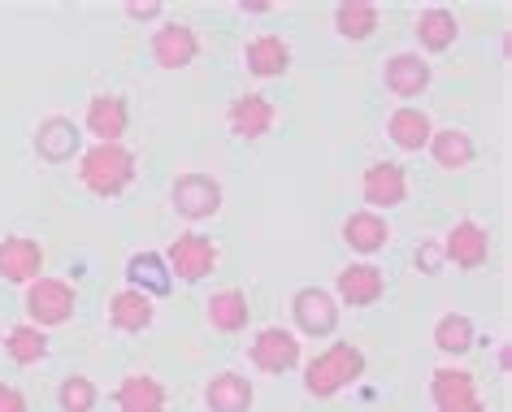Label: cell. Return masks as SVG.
I'll return each instance as SVG.
<instances>
[{
    "label": "cell",
    "mask_w": 512,
    "mask_h": 412,
    "mask_svg": "<svg viewBox=\"0 0 512 412\" xmlns=\"http://www.w3.org/2000/svg\"><path fill=\"white\" fill-rule=\"evenodd\" d=\"M365 352L356 343H330L322 347L309 365H304V395L313 399H335L339 391H348V386H356L365 378Z\"/></svg>",
    "instance_id": "1"
},
{
    "label": "cell",
    "mask_w": 512,
    "mask_h": 412,
    "mask_svg": "<svg viewBox=\"0 0 512 412\" xmlns=\"http://www.w3.org/2000/svg\"><path fill=\"white\" fill-rule=\"evenodd\" d=\"M135 152L126 144H92L79 157V183L92 191L96 200H118L126 187L135 183Z\"/></svg>",
    "instance_id": "2"
},
{
    "label": "cell",
    "mask_w": 512,
    "mask_h": 412,
    "mask_svg": "<svg viewBox=\"0 0 512 412\" xmlns=\"http://www.w3.org/2000/svg\"><path fill=\"white\" fill-rule=\"evenodd\" d=\"M22 308H27V321L40 330H53V326H66L79 308V291L70 287L66 278H35L27 295H22Z\"/></svg>",
    "instance_id": "3"
},
{
    "label": "cell",
    "mask_w": 512,
    "mask_h": 412,
    "mask_svg": "<svg viewBox=\"0 0 512 412\" xmlns=\"http://www.w3.org/2000/svg\"><path fill=\"white\" fill-rule=\"evenodd\" d=\"M222 200H226V191L213 174L187 170L170 183V204L183 222H209V217L222 213Z\"/></svg>",
    "instance_id": "4"
},
{
    "label": "cell",
    "mask_w": 512,
    "mask_h": 412,
    "mask_svg": "<svg viewBox=\"0 0 512 412\" xmlns=\"http://www.w3.org/2000/svg\"><path fill=\"white\" fill-rule=\"evenodd\" d=\"M248 365L261 369V373H270V378H283V373L300 369L304 365L300 334L296 330H283V326H265L248 343Z\"/></svg>",
    "instance_id": "5"
},
{
    "label": "cell",
    "mask_w": 512,
    "mask_h": 412,
    "mask_svg": "<svg viewBox=\"0 0 512 412\" xmlns=\"http://www.w3.org/2000/svg\"><path fill=\"white\" fill-rule=\"evenodd\" d=\"M148 57H152V66H157V70H187L191 61L200 57L196 27L183 22V18L161 22V27L152 31V40H148Z\"/></svg>",
    "instance_id": "6"
},
{
    "label": "cell",
    "mask_w": 512,
    "mask_h": 412,
    "mask_svg": "<svg viewBox=\"0 0 512 412\" xmlns=\"http://www.w3.org/2000/svg\"><path fill=\"white\" fill-rule=\"evenodd\" d=\"M430 404L434 412H486L478 378L460 365H439L430 373Z\"/></svg>",
    "instance_id": "7"
},
{
    "label": "cell",
    "mask_w": 512,
    "mask_h": 412,
    "mask_svg": "<svg viewBox=\"0 0 512 412\" xmlns=\"http://www.w3.org/2000/svg\"><path fill=\"white\" fill-rule=\"evenodd\" d=\"M443 248V265H456V269H482L491 261V230L473 217H460V222L447 226V235L439 239Z\"/></svg>",
    "instance_id": "8"
},
{
    "label": "cell",
    "mask_w": 512,
    "mask_h": 412,
    "mask_svg": "<svg viewBox=\"0 0 512 412\" xmlns=\"http://www.w3.org/2000/svg\"><path fill=\"white\" fill-rule=\"evenodd\" d=\"M291 317L304 339H330L339 330V300L326 287H300L291 295Z\"/></svg>",
    "instance_id": "9"
},
{
    "label": "cell",
    "mask_w": 512,
    "mask_h": 412,
    "mask_svg": "<svg viewBox=\"0 0 512 412\" xmlns=\"http://www.w3.org/2000/svg\"><path fill=\"white\" fill-rule=\"evenodd\" d=\"M222 261V252H217V243L209 235H196V230H187V235H178L170 243V252H165V265H170L174 278L183 282H204Z\"/></svg>",
    "instance_id": "10"
},
{
    "label": "cell",
    "mask_w": 512,
    "mask_h": 412,
    "mask_svg": "<svg viewBox=\"0 0 512 412\" xmlns=\"http://www.w3.org/2000/svg\"><path fill=\"white\" fill-rule=\"evenodd\" d=\"M278 126V109L270 96L261 92H243L226 105V131L243 139V144H256V139H265Z\"/></svg>",
    "instance_id": "11"
},
{
    "label": "cell",
    "mask_w": 512,
    "mask_h": 412,
    "mask_svg": "<svg viewBox=\"0 0 512 412\" xmlns=\"http://www.w3.org/2000/svg\"><path fill=\"white\" fill-rule=\"evenodd\" d=\"M31 144H35V157L40 161L66 165L74 157H83V126H74V118H66V113H53V118H40Z\"/></svg>",
    "instance_id": "12"
},
{
    "label": "cell",
    "mask_w": 512,
    "mask_h": 412,
    "mask_svg": "<svg viewBox=\"0 0 512 412\" xmlns=\"http://www.w3.org/2000/svg\"><path fill=\"white\" fill-rule=\"evenodd\" d=\"M83 131L96 139V144H122V135L131 131V105L118 92H96L87 100V118Z\"/></svg>",
    "instance_id": "13"
},
{
    "label": "cell",
    "mask_w": 512,
    "mask_h": 412,
    "mask_svg": "<svg viewBox=\"0 0 512 412\" xmlns=\"http://www.w3.org/2000/svg\"><path fill=\"white\" fill-rule=\"evenodd\" d=\"M361 200L374 213L400 209V204L408 200V174H404V165H395V161H369L365 174H361Z\"/></svg>",
    "instance_id": "14"
},
{
    "label": "cell",
    "mask_w": 512,
    "mask_h": 412,
    "mask_svg": "<svg viewBox=\"0 0 512 412\" xmlns=\"http://www.w3.org/2000/svg\"><path fill=\"white\" fill-rule=\"evenodd\" d=\"M339 300V308H374L382 295H387V274L374 265V261H356L348 269H339L335 278V291H330Z\"/></svg>",
    "instance_id": "15"
},
{
    "label": "cell",
    "mask_w": 512,
    "mask_h": 412,
    "mask_svg": "<svg viewBox=\"0 0 512 412\" xmlns=\"http://www.w3.org/2000/svg\"><path fill=\"white\" fill-rule=\"evenodd\" d=\"M35 278H44V243L31 235H5L0 239V282L31 287Z\"/></svg>",
    "instance_id": "16"
},
{
    "label": "cell",
    "mask_w": 512,
    "mask_h": 412,
    "mask_svg": "<svg viewBox=\"0 0 512 412\" xmlns=\"http://www.w3.org/2000/svg\"><path fill=\"white\" fill-rule=\"evenodd\" d=\"M430 79H434V70H430V61L421 53H391L387 66H382V87H387L391 96H400V100L426 96Z\"/></svg>",
    "instance_id": "17"
},
{
    "label": "cell",
    "mask_w": 512,
    "mask_h": 412,
    "mask_svg": "<svg viewBox=\"0 0 512 412\" xmlns=\"http://www.w3.org/2000/svg\"><path fill=\"white\" fill-rule=\"evenodd\" d=\"M243 66H248L252 79H283L291 70V44L283 35H252L248 44H243Z\"/></svg>",
    "instance_id": "18"
},
{
    "label": "cell",
    "mask_w": 512,
    "mask_h": 412,
    "mask_svg": "<svg viewBox=\"0 0 512 412\" xmlns=\"http://www.w3.org/2000/svg\"><path fill=\"white\" fill-rule=\"evenodd\" d=\"M339 235H343V243H348L352 252L374 256V252L387 248L395 230H391V222H387V217H382V213H374V209H356V213L343 217Z\"/></svg>",
    "instance_id": "19"
},
{
    "label": "cell",
    "mask_w": 512,
    "mask_h": 412,
    "mask_svg": "<svg viewBox=\"0 0 512 412\" xmlns=\"http://www.w3.org/2000/svg\"><path fill=\"white\" fill-rule=\"evenodd\" d=\"M252 404H256L252 382L235 369H222L204 382V408L209 412H252Z\"/></svg>",
    "instance_id": "20"
},
{
    "label": "cell",
    "mask_w": 512,
    "mask_h": 412,
    "mask_svg": "<svg viewBox=\"0 0 512 412\" xmlns=\"http://www.w3.org/2000/svg\"><path fill=\"white\" fill-rule=\"evenodd\" d=\"M426 152H430V161L439 165V170L456 174V170H469V165H473V157H478V144H473V135L460 131V126H434Z\"/></svg>",
    "instance_id": "21"
},
{
    "label": "cell",
    "mask_w": 512,
    "mask_h": 412,
    "mask_svg": "<svg viewBox=\"0 0 512 412\" xmlns=\"http://www.w3.org/2000/svg\"><path fill=\"white\" fill-rule=\"evenodd\" d=\"M413 35H417V53L421 57L426 53H447V48H456V40H460V18L452 14V9H443V5L421 9Z\"/></svg>",
    "instance_id": "22"
},
{
    "label": "cell",
    "mask_w": 512,
    "mask_h": 412,
    "mask_svg": "<svg viewBox=\"0 0 512 412\" xmlns=\"http://www.w3.org/2000/svg\"><path fill=\"white\" fill-rule=\"evenodd\" d=\"M152 321H157V304H152L144 291L122 287V291L109 295V326H113V330H122V334H144Z\"/></svg>",
    "instance_id": "23"
},
{
    "label": "cell",
    "mask_w": 512,
    "mask_h": 412,
    "mask_svg": "<svg viewBox=\"0 0 512 412\" xmlns=\"http://www.w3.org/2000/svg\"><path fill=\"white\" fill-rule=\"evenodd\" d=\"M126 287L144 291L148 300L170 295L174 274H170V265H165V256L161 252H131V261H126Z\"/></svg>",
    "instance_id": "24"
},
{
    "label": "cell",
    "mask_w": 512,
    "mask_h": 412,
    "mask_svg": "<svg viewBox=\"0 0 512 412\" xmlns=\"http://www.w3.org/2000/svg\"><path fill=\"white\" fill-rule=\"evenodd\" d=\"M430 135H434V122H430V113L417 105H400L387 118V139L400 152H426Z\"/></svg>",
    "instance_id": "25"
},
{
    "label": "cell",
    "mask_w": 512,
    "mask_h": 412,
    "mask_svg": "<svg viewBox=\"0 0 512 412\" xmlns=\"http://www.w3.org/2000/svg\"><path fill=\"white\" fill-rule=\"evenodd\" d=\"M113 404L118 412H165V386L152 373H126L113 386Z\"/></svg>",
    "instance_id": "26"
},
{
    "label": "cell",
    "mask_w": 512,
    "mask_h": 412,
    "mask_svg": "<svg viewBox=\"0 0 512 412\" xmlns=\"http://www.w3.org/2000/svg\"><path fill=\"white\" fill-rule=\"evenodd\" d=\"M204 317H209V326L217 334H239V330H248L252 304L239 287H226V291H213L209 300H204Z\"/></svg>",
    "instance_id": "27"
},
{
    "label": "cell",
    "mask_w": 512,
    "mask_h": 412,
    "mask_svg": "<svg viewBox=\"0 0 512 412\" xmlns=\"http://www.w3.org/2000/svg\"><path fill=\"white\" fill-rule=\"evenodd\" d=\"M330 22H335L339 40L348 44H365L369 35H374L382 27V9L374 5V0H343V5H335V14H330Z\"/></svg>",
    "instance_id": "28"
},
{
    "label": "cell",
    "mask_w": 512,
    "mask_h": 412,
    "mask_svg": "<svg viewBox=\"0 0 512 412\" xmlns=\"http://www.w3.org/2000/svg\"><path fill=\"white\" fill-rule=\"evenodd\" d=\"M0 343H5V356L14 360V365H22V369L44 365V360H48V330L31 326V321H18V326H9Z\"/></svg>",
    "instance_id": "29"
},
{
    "label": "cell",
    "mask_w": 512,
    "mask_h": 412,
    "mask_svg": "<svg viewBox=\"0 0 512 412\" xmlns=\"http://www.w3.org/2000/svg\"><path fill=\"white\" fill-rule=\"evenodd\" d=\"M430 339L443 356H465L469 347L478 343V326H473V317H465V313H443L439 321H434Z\"/></svg>",
    "instance_id": "30"
},
{
    "label": "cell",
    "mask_w": 512,
    "mask_h": 412,
    "mask_svg": "<svg viewBox=\"0 0 512 412\" xmlns=\"http://www.w3.org/2000/svg\"><path fill=\"white\" fill-rule=\"evenodd\" d=\"M96 399H100V391L87 373H70V378L57 386V408L61 412H92Z\"/></svg>",
    "instance_id": "31"
},
{
    "label": "cell",
    "mask_w": 512,
    "mask_h": 412,
    "mask_svg": "<svg viewBox=\"0 0 512 412\" xmlns=\"http://www.w3.org/2000/svg\"><path fill=\"white\" fill-rule=\"evenodd\" d=\"M413 265L421 269V274H443V248L434 239H426V243H417V252H413Z\"/></svg>",
    "instance_id": "32"
},
{
    "label": "cell",
    "mask_w": 512,
    "mask_h": 412,
    "mask_svg": "<svg viewBox=\"0 0 512 412\" xmlns=\"http://www.w3.org/2000/svg\"><path fill=\"white\" fill-rule=\"evenodd\" d=\"M122 14L131 18V22H157L165 14V5H161V0H126Z\"/></svg>",
    "instance_id": "33"
},
{
    "label": "cell",
    "mask_w": 512,
    "mask_h": 412,
    "mask_svg": "<svg viewBox=\"0 0 512 412\" xmlns=\"http://www.w3.org/2000/svg\"><path fill=\"white\" fill-rule=\"evenodd\" d=\"M0 412H31V404H27V395H22L18 386L0 382Z\"/></svg>",
    "instance_id": "34"
},
{
    "label": "cell",
    "mask_w": 512,
    "mask_h": 412,
    "mask_svg": "<svg viewBox=\"0 0 512 412\" xmlns=\"http://www.w3.org/2000/svg\"><path fill=\"white\" fill-rule=\"evenodd\" d=\"M235 9H239V14H248V18H261V14H274L278 5H274V0H239Z\"/></svg>",
    "instance_id": "35"
},
{
    "label": "cell",
    "mask_w": 512,
    "mask_h": 412,
    "mask_svg": "<svg viewBox=\"0 0 512 412\" xmlns=\"http://www.w3.org/2000/svg\"><path fill=\"white\" fill-rule=\"evenodd\" d=\"M499 369H504V373L512 369V347H508V343H504V347H499Z\"/></svg>",
    "instance_id": "36"
},
{
    "label": "cell",
    "mask_w": 512,
    "mask_h": 412,
    "mask_svg": "<svg viewBox=\"0 0 512 412\" xmlns=\"http://www.w3.org/2000/svg\"><path fill=\"white\" fill-rule=\"evenodd\" d=\"M0 339H5V330H0Z\"/></svg>",
    "instance_id": "37"
}]
</instances>
